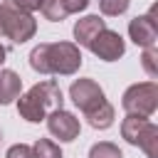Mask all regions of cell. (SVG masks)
<instances>
[{"label":"cell","mask_w":158,"mask_h":158,"mask_svg":"<svg viewBox=\"0 0 158 158\" xmlns=\"http://www.w3.org/2000/svg\"><path fill=\"white\" fill-rule=\"evenodd\" d=\"M30 67L37 74L72 77L81 67V52L74 42H40L30 52Z\"/></svg>","instance_id":"obj_1"},{"label":"cell","mask_w":158,"mask_h":158,"mask_svg":"<svg viewBox=\"0 0 158 158\" xmlns=\"http://www.w3.org/2000/svg\"><path fill=\"white\" fill-rule=\"evenodd\" d=\"M62 104H64V96H62V89L54 79L37 81L35 86H30L25 94L17 96V111L30 123L44 121L47 114L62 109Z\"/></svg>","instance_id":"obj_2"},{"label":"cell","mask_w":158,"mask_h":158,"mask_svg":"<svg viewBox=\"0 0 158 158\" xmlns=\"http://www.w3.org/2000/svg\"><path fill=\"white\" fill-rule=\"evenodd\" d=\"M35 32H37V20L30 12H22L12 7L10 2H0V37L2 40L22 44L32 40Z\"/></svg>","instance_id":"obj_3"},{"label":"cell","mask_w":158,"mask_h":158,"mask_svg":"<svg viewBox=\"0 0 158 158\" xmlns=\"http://www.w3.org/2000/svg\"><path fill=\"white\" fill-rule=\"evenodd\" d=\"M121 138H126L131 146H138L148 158H158V126L153 121L126 114L121 121Z\"/></svg>","instance_id":"obj_4"},{"label":"cell","mask_w":158,"mask_h":158,"mask_svg":"<svg viewBox=\"0 0 158 158\" xmlns=\"http://www.w3.org/2000/svg\"><path fill=\"white\" fill-rule=\"evenodd\" d=\"M121 106L126 114L131 116H143L151 118L158 109V84L156 81H138L131 84L123 96H121Z\"/></svg>","instance_id":"obj_5"},{"label":"cell","mask_w":158,"mask_h":158,"mask_svg":"<svg viewBox=\"0 0 158 158\" xmlns=\"http://www.w3.org/2000/svg\"><path fill=\"white\" fill-rule=\"evenodd\" d=\"M69 99L86 116V114H91L94 109H99L106 101V94L94 79H74L72 86H69Z\"/></svg>","instance_id":"obj_6"},{"label":"cell","mask_w":158,"mask_h":158,"mask_svg":"<svg viewBox=\"0 0 158 158\" xmlns=\"http://www.w3.org/2000/svg\"><path fill=\"white\" fill-rule=\"evenodd\" d=\"M89 49H91L94 57H99V59H104V62H116L118 57H123L126 42H123V37H121L116 30L104 27V30L91 40Z\"/></svg>","instance_id":"obj_7"},{"label":"cell","mask_w":158,"mask_h":158,"mask_svg":"<svg viewBox=\"0 0 158 158\" xmlns=\"http://www.w3.org/2000/svg\"><path fill=\"white\" fill-rule=\"evenodd\" d=\"M47 131L59 138L62 143H72L74 138H79V131H81V123L79 118L72 114V111H64V109H57L52 114H47Z\"/></svg>","instance_id":"obj_8"},{"label":"cell","mask_w":158,"mask_h":158,"mask_svg":"<svg viewBox=\"0 0 158 158\" xmlns=\"http://www.w3.org/2000/svg\"><path fill=\"white\" fill-rule=\"evenodd\" d=\"M128 37H131L138 47H143V49L156 47L158 25H156V20H153V10H148L146 15H138V17H133V20L128 22Z\"/></svg>","instance_id":"obj_9"},{"label":"cell","mask_w":158,"mask_h":158,"mask_svg":"<svg viewBox=\"0 0 158 158\" xmlns=\"http://www.w3.org/2000/svg\"><path fill=\"white\" fill-rule=\"evenodd\" d=\"M106 27V20H101L99 15H86V17H81V20H77L74 22V44L77 47H89L91 44V40L101 32Z\"/></svg>","instance_id":"obj_10"},{"label":"cell","mask_w":158,"mask_h":158,"mask_svg":"<svg viewBox=\"0 0 158 158\" xmlns=\"http://www.w3.org/2000/svg\"><path fill=\"white\" fill-rule=\"evenodd\" d=\"M22 94V79L12 69H0V106L12 104Z\"/></svg>","instance_id":"obj_11"},{"label":"cell","mask_w":158,"mask_h":158,"mask_svg":"<svg viewBox=\"0 0 158 158\" xmlns=\"http://www.w3.org/2000/svg\"><path fill=\"white\" fill-rule=\"evenodd\" d=\"M86 118V123L91 126V128H99V131H104V128H109L111 123H114V118H116V111H114V106L109 104V99L99 106V109H94L91 114H86L84 116Z\"/></svg>","instance_id":"obj_12"},{"label":"cell","mask_w":158,"mask_h":158,"mask_svg":"<svg viewBox=\"0 0 158 158\" xmlns=\"http://www.w3.org/2000/svg\"><path fill=\"white\" fill-rule=\"evenodd\" d=\"M40 12L49 22H62L64 17H69L67 7H64V0H40Z\"/></svg>","instance_id":"obj_13"},{"label":"cell","mask_w":158,"mask_h":158,"mask_svg":"<svg viewBox=\"0 0 158 158\" xmlns=\"http://www.w3.org/2000/svg\"><path fill=\"white\" fill-rule=\"evenodd\" d=\"M32 158H64L59 146L49 138H37L32 146Z\"/></svg>","instance_id":"obj_14"},{"label":"cell","mask_w":158,"mask_h":158,"mask_svg":"<svg viewBox=\"0 0 158 158\" xmlns=\"http://www.w3.org/2000/svg\"><path fill=\"white\" fill-rule=\"evenodd\" d=\"M89 158H123L121 148L111 141H99L89 148Z\"/></svg>","instance_id":"obj_15"},{"label":"cell","mask_w":158,"mask_h":158,"mask_svg":"<svg viewBox=\"0 0 158 158\" xmlns=\"http://www.w3.org/2000/svg\"><path fill=\"white\" fill-rule=\"evenodd\" d=\"M128 5H131V0H99V10H101V15H106V17H118V15H123V12L128 10Z\"/></svg>","instance_id":"obj_16"},{"label":"cell","mask_w":158,"mask_h":158,"mask_svg":"<svg viewBox=\"0 0 158 158\" xmlns=\"http://www.w3.org/2000/svg\"><path fill=\"white\" fill-rule=\"evenodd\" d=\"M141 64H143V69L148 72V77H151V81L158 77V67H156V47H148V49H143V57H141Z\"/></svg>","instance_id":"obj_17"},{"label":"cell","mask_w":158,"mask_h":158,"mask_svg":"<svg viewBox=\"0 0 158 158\" xmlns=\"http://www.w3.org/2000/svg\"><path fill=\"white\" fill-rule=\"evenodd\" d=\"M5 158H32V146H27V143H15V146L7 148Z\"/></svg>","instance_id":"obj_18"},{"label":"cell","mask_w":158,"mask_h":158,"mask_svg":"<svg viewBox=\"0 0 158 158\" xmlns=\"http://www.w3.org/2000/svg\"><path fill=\"white\" fill-rule=\"evenodd\" d=\"M12 7H17V10H22V12H35V10H40V0H7Z\"/></svg>","instance_id":"obj_19"},{"label":"cell","mask_w":158,"mask_h":158,"mask_svg":"<svg viewBox=\"0 0 158 158\" xmlns=\"http://www.w3.org/2000/svg\"><path fill=\"white\" fill-rule=\"evenodd\" d=\"M64 7H67V15H77L89 7V0H64Z\"/></svg>","instance_id":"obj_20"},{"label":"cell","mask_w":158,"mask_h":158,"mask_svg":"<svg viewBox=\"0 0 158 158\" xmlns=\"http://www.w3.org/2000/svg\"><path fill=\"white\" fill-rule=\"evenodd\" d=\"M5 57H7V47H5V44H0V67H2Z\"/></svg>","instance_id":"obj_21"},{"label":"cell","mask_w":158,"mask_h":158,"mask_svg":"<svg viewBox=\"0 0 158 158\" xmlns=\"http://www.w3.org/2000/svg\"><path fill=\"white\" fill-rule=\"evenodd\" d=\"M0 141H2V133H0Z\"/></svg>","instance_id":"obj_22"}]
</instances>
